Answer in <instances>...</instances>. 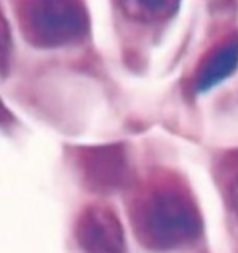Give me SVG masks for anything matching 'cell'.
Here are the masks:
<instances>
[{
    "label": "cell",
    "mask_w": 238,
    "mask_h": 253,
    "mask_svg": "<svg viewBox=\"0 0 238 253\" xmlns=\"http://www.w3.org/2000/svg\"><path fill=\"white\" fill-rule=\"evenodd\" d=\"M71 157L74 172L87 191L113 194L129 190L135 182L130 154L124 144L77 147Z\"/></svg>",
    "instance_id": "obj_3"
},
{
    "label": "cell",
    "mask_w": 238,
    "mask_h": 253,
    "mask_svg": "<svg viewBox=\"0 0 238 253\" xmlns=\"http://www.w3.org/2000/svg\"><path fill=\"white\" fill-rule=\"evenodd\" d=\"M227 196L230 206L238 218V165H236V168H233L230 172V178L227 181Z\"/></svg>",
    "instance_id": "obj_8"
},
{
    "label": "cell",
    "mask_w": 238,
    "mask_h": 253,
    "mask_svg": "<svg viewBox=\"0 0 238 253\" xmlns=\"http://www.w3.org/2000/svg\"><path fill=\"white\" fill-rule=\"evenodd\" d=\"M238 68V33H230L218 40L198 61L193 86L206 93L231 77Z\"/></svg>",
    "instance_id": "obj_5"
},
{
    "label": "cell",
    "mask_w": 238,
    "mask_h": 253,
    "mask_svg": "<svg viewBox=\"0 0 238 253\" xmlns=\"http://www.w3.org/2000/svg\"><path fill=\"white\" fill-rule=\"evenodd\" d=\"M16 16L24 39L39 49L77 44L90 30L87 7L79 0L18 1Z\"/></svg>",
    "instance_id": "obj_2"
},
{
    "label": "cell",
    "mask_w": 238,
    "mask_h": 253,
    "mask_svg": "<svg viewBox=\"0 0 238 253\" xmlns=\"http://www.w3.org/2000/svg\"><path fill=\"white\" fill-rule=\"evenodd\" d=\"M74 233L83 253H126L123 224L107 205L84 208L77 218Z\"/></svg>",
    "instance_id": "obj_4"
},
{
    "label": "cell",
    "mask_w": 238,
    "mask_h": 253,
    "mask_svg": "<svg viewBox=\"0 0 238 253\" xmlns=\"http://www.w3.org/2000/svg\"><path fill=\"white\" fill-rule=\"evenodd\" d=\"M127 216L138 243L156 253L194 245L203 234V215L188 182L166 169L150 172L127 193Z\"/></svg>",
    "instance_id": "obj_1"
},
{
    "label": "cell",
    "mask_w": 238,
    "mask_h": 253,
    "mask_svg": "<svg viewBox=\"0 0 238 253\" xmlns=\"http://www.w3.org/2000/svg\"><path fill=\"white\" fill-rule=\"evenodd\" d=\"M119 7L123 10V13L138 22H160V21H166L169 18H172L173 15H176L178 9L181 7L179 1H169V0H163V1H121L119 3Z\"/></svg>",
    "instance_id": "obj_6"
},
{
    "label": "cell",
    "mask_w": 238,
    "mask_h": 253,
    "mask_svg": "<svg viewBox=\"0 0 238 253\" xmlns=\"http://www.w3.org/2000/svg\"><path fill=\"white\" fill-rule=\"evenodd\" d=\"M12 53V39L9 24L4 16H1V76L7 73Z\"/></svg>",
    "instance_id": "obj_7"
}]
</instances>
